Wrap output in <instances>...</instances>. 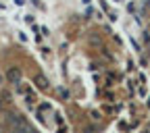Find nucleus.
I'll return each mask as SVG.
<instances>
[{
  "label": "nucleus",
  "mask_w": 150,
  "mask_h": 133,
  "mask_svg": "<svg viewBox=\"0 0 150 133\" xmlns=\"http://www.w3.org/2000/svg\"><path fill=\"white\" fill-rule=\"evenodd\" d=\"M8 79L13 83H19V81H21V71H19V69H11L8 71Z\"/></svg>",
  "instance_id": "obj_1"
},
{
  "label": "nucleus",
  "mask_w": 150,
  "mask_h": 133,
  "mask_svg": "<svg viewBox=\"0 0 150 133\" xmlns=\"http://www.w3.org/2000/svg\"><path fill=\"white\" fill-rule=\"evenodd\" d=\"M38 85H40V87H46V79H44V77H38Z\"/></svg>",
  "instance_id": "obj_2"
}]
</instances>
